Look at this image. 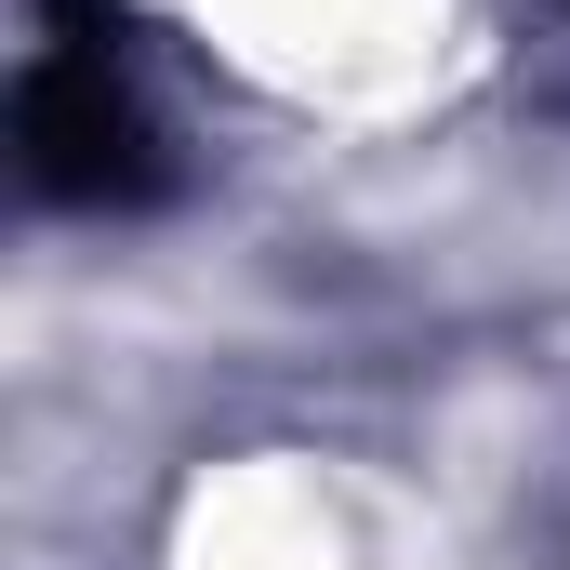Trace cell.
Wrapping results in <instances>:
<instances>
[{"label": "cell", "mask_w": 570, "mask_h": 570, "mask_svg": "<svg viewBox=\"0 0 570 570\" xmlns=\"http://www.w3.org/2000/svg\"><path fill=\"white\" fill-rule=\"evenodd\" d=\"M27 173L53 199H94V213L159 186V134H146V107H134L107 40H53L27 67Z\"/></svg>", "instance_id": "obj_1"}]
</instances>
